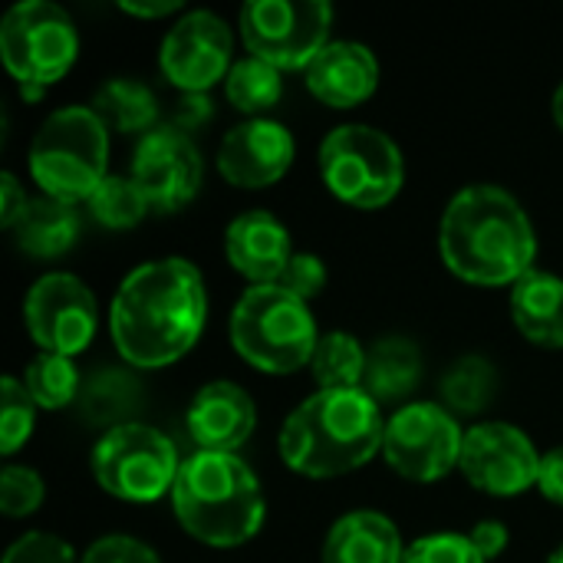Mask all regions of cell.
Segmentation results:
<instances>
[{
	"label": "cell",
	"instance_id": "15",
	"mask_svg": "<svg viewBox=\"0 0 563 563\" xmlns=\"http://www.w3.org/2000/svg\"><path fill=\"white\" fill-rule=\"evenodd\" d=\"M201 175L205 165L191 135L178 132L175 125H158L139 139L132 158V178L139 181L152 211L168 214L195 201L201 188Z\"/></svg>",
	"mask_w": 563,
	"mask_h": 563
},
{
	"label": "cell",
	"instance_id": "4",
	"mask_svg": "<svg viewBox=\"0 0 563 563\" xmlns=\"http://www.w3.org/2000/svg\"><path fill=\"white\" fill-rule=\"evenodd\" d=\"M178 525L211 548H238L264 525V492L254 472L224 452H195L172 488Z\"/></svg>",
	"mask_w": 563,
	"mask_h": 563
},
{
	"label": "cell",
	"instance_id": "7",
	"mask_svg": "<svg viewBox=\"0 0 563 563\" xmlns=\"http://www.w3.org/2000/svg\"><path fill=\"white\" fill-rule=\"evenodd\" d=\"M320 175L327 188L363 211L389 205L406 178L399 145L373 125H340L320 145Z\"/></svg>",
	"mask_w": 563,
	"mask_h": 563
},
{
	"label": "cell",
	"instance_id": "34",
	"mask_svg": "<svg viewBox=\"0 0 563 563\" xmlns=\"http://www.w3.org/2000/svg\"><path fill=\"white\" fill-rule=\"evenodd\" d=\"M277 287L290 290L294 297H300L303 303L320 297L327 287V267L317 254H294L290 264L284 267V274L277 277Z\"/></svg>",
	"mask_w": 563,
	"mask_h": 563
},
{
	"label": "cell",
	"instance_id": "33",
	"mask_svg": "<svg viewBox=\"0 0 563 563\" xmlns=\"http://www.w3.org/2000/svg\"><path fill=\"white\" fill-rule=\"evenodd\" d=\"M402 563H488L465 534H429L416 541Z\"/></svg>",
	"mask_w": 563,
	"mask_h": 563
},
{
	"label": "cell",
	"instance_id": "31",
	"mask_svg": "<svg viewBox=\"0 0 563 563\" xmlns=\"http://www.w3.org/2000/svg\"><path fill=\"white\" fill-rule=\"evenodd\" d=\"M3 409H0V452L13 455L33 432L36 402L30 399L26 386L13 376L3 379Z\"/></svg>",
	"mask_w": 563,
	"mask_h": 563
},
{
	"label": "cell",
	"instance_id": "38",
	"mask_svg": "<svg viewBox=\"0 0 563 563\" xmlns=\"http://www.w3.org/2000/svg\"><path fill=\"white\" fill-rule=\"evenodd\" d=\"M26 191L20 188V181L10 175V172H3L0 175V224L7 228V231H13L16 228V221L23 218V211H26Z\"/></svg>",
	"mask_w": 563,
	"mask_h": 563
},
{
	"label": "cell",
	"instance_id": "11",
	"mask_svg": "<svg viewBox=\"0 0 563 563\" xmlns=\"http://www.w3.org/2000/svg\"><path fill=\"white\" fill-rule=\"evenodd\" d=\"M465 432L459 429L455 416L435 402H409L396 409L386 422L383 455L396 475L406 482H439L445 478L462 459Z\"/></svg>",
	"mask_w": 563,
	"mask_h": 563
},
{
	"label": "cell",
	"instance_id": "42",
	"mask_svg": "<svg viewBox=\"0 0 563 563\" xmlns=\"http://www.w3.org/2000/svg\"><path fill=\"white\" fill-rule=\"evenodd\" d=\"M551 109H554V122L563 129V82L558 86V92H554V106Z\"/></svg>",
	"mask_w": 563,
	"mask_h": 563
},
{
	"label": "cell",
	"instance_id": "17",
	"mask_svg": "<svg viewBox=\"0 0 563 563\" xmlns=\"http://www.w3.org/2000/svg\"><path fill=\"white\" fill-rule=\"evenodd\" d=\"M307 89L330 109H353L379 86V63L369 46L353 40L327 43L303 69Z\"/></svg>",
	"mask_w": 563,
	"mask_h": 563
},
{
	"label": "cell",
	"instance_id": "1",
	"mask_svg": "<svg viewBox=\"0 0 563 563\" xmlns=\"http://www.w3.org/2000/svg\"><path fill=\"white\" fill-rule=\"evenodd\" d=\"M208 294L198 267L185 257H162L135 267L115 290L109 330L119 356L135 369H158L181 360L201 336Z\"/></svg>",
	"mask_w": 563,
	"mask_h": 563
},
{
	"label": "cell",
	"instance_id": "23",
	"mask_svg": "<svg viewBox=\"0 0 563 563\" xmlns=\"http://www.w3.org/2000/svg\"><path fill=\"white\" fill-rule=\"evenodd\" d=\"M79 211L56 198H33L13 228V241L30 257H59L79 241Z\"/></svg>",
	"mask_w": 563,
	"mask_h": 563
},
{
	"label": "cell",
	"instance_id": "32",
	"mask_svg": "<svg viewBox=\"0 0 563 563\" xmlns=\"http://www.w3.org/2000/svg\"><path fill=\"white\" fill-rule=\"evenodd\" d=\"M43 501V482L33 468L7 465L0 475V511L7 518H26Z\"/></svg>",
	"mask_w": 563,
	"mask_h": 563
},
{
	"label": "cell",
	"instance_id": "44",
	"mask_svg": "<svg viewBox=\"0 0 563 563\" xmlns=\"http://www.w3.org/2000/svg\"><path fill=\"white\" fill-rule=\"evenodd\" d=\"M548 563H563V544L558 548V551H554V554H551V561Z\"/></svg>",
	"mask_w": 563,
	"mask_h": 563
},
{
	"label": "cell",
	"instance_id": "18",
	"mask_svg": "<svg viewBox=\"0 0 563 563\" xmlns=\"http://www.w3.org/2000/svg\"><path fill=\"white\" fill-rule=\"evenodd\" d=\"M254 422L257 412L251 396L224 379L201 386L188 406V432L201 452L234 455V449H241L251 439Z\"/></svg>",
	"mask_w": 563,
	"mask_h": 563
},
{
	"label": "cell",
	"instance_id": "8",
	"mask_svg": "<svg viewBox=\"0 0 563 563\" xmlns=\"http://www.w3.org/2000/svg\"><path fill=\"white\" fill-rule=\"evenodd\" d=\"M0 56L20 86H53L79 56V33L69 13L49 0H20L3 13Z\"/></svg>",
	"mask_w": 563,
	"mask_h": 563
},
{
	"label": "cell",
	"instance_id": "37",
	"mask_svg": "<svg viewBox=\"0 0 563 563\" xmlns=\"http://www.w3.org/2000/svg\"><path fill=\"white\" fill-rule=\"evenodd\" d=\"M214 115V102L208 92H181V99L175 102V115H172V125L185 135L205 129Z\"/></svg>",
	"mask_w": 563,
	"mask_h": 563
},
{
	"label": "cell",
	"instance_id": "39",
	"mask_svg": "<svg viewBox=\"0 0 563 563\" xmlns=\"http://www.w3.org/2000/svg\"><path fill=\"white\" fill-rule=\"evenodd\" d=\"M538 488L548 501L561 505L563 508V445L561 449H551L544 459H541V475H538Z\"/></svg>",
	"mask_w": 563,
	"mask_h": 563
},
{
	"label": "cell",
	"instance_id": "27",
	"mask_svg": "<svg viewBox=\"0 0 563 563\" xmlns=\"http://www.w3.org/2000/svg\"><path fill=\"white\" fill-rule=\"evenodd\" d=\"M498 393V369L485 356H462L442 376V402L459 416H478Z\"/></svg>",
	"mask_w": 563,
	"mask_h": 563
},
{
	"label": "cell",
	"instance_id": "35",
	"mask_svg": "<svg viewBox=\"0 0 563 563\" xmlns=\"http://www.w3.org/2000/svg\"><path fill=\"white\" fill-rule=\"evenodd\" d=\"M3 563H76V554L66 541H59L56 534H23L10 551Z\"/></svg>",
	"mask_w": 563,
	"mask_h": 563
},
{
	"label": "cell",
	"instance_id": "12",
	"mask_svg": "<svg viewBox=\"0 0 563 563\" xmlns=\"http://www.w3.org/2000/svg\"><path fill=\"white\" fill-rule=\"evenodd\" d=\"M96 317L99 313H96L92 290L73 274L40 277L23 300V320L33 343L43 353H56L69 360L92 343Z\"/></svg>",
	"mask_w": 563,
	"mask_h": 563
},
{
	"label": "cell",
	"instance_id": "29",
	"mask_svg": "<svg viewBox=\"0 0 563 563\" xmlns=\"http://www.w3.org/2000/svg\"><path fill=\"white\" fill-rule=\"evenodd\" d=\"M23 386L30 393V399L40 409H66L79 399L82 379L79 369L73 366L69 356H56V353H40L23 376Z\"/></svg>",
	"mask_w": 563,
	"mask_h": 563
},
{
	"label": "cell",
	"instance_id": "20",
	"mask_svg": "<svg viewBox=\"0 0 563 563\" xmlns=\"http://www.w3.org/2000/svg\"><path fill=\"white\" fill-rule=\"evenodd\" d=\"M402 538L379 511H353L340 518L323 544V563H402Z\"/></svg>",
	"mask_w": 563,
	"mask_h": 563
},
{
	"label": "cell",
	"instance_id": "25",
	"mask_svg": "<svg viewBox=\"0 0 563 563\" xmlns=\"http://www.w3.org/2000/svg\"><path fill=\"white\" fill-rule=\"evenodd\" d=\"M92 109L109 129L125 132V135H132V132L148 135L152 129H158L155 125L158 122V99L139 79H125V76L109 79L106 86L96 89Z\"/></svg>",
	"mask_w": 563,
	"mask_h": 563
},
{
	"label": "cell",
	"instance_id": "13",
	"mask_svg": "<svg viewBox=\"0 0 563 563\" xmlns=\"http://www.w3.org/2000/svg\"><path fill=\"white\" fill-rule=\"evenodd\" d=\"M234 36L231 26L211 10H188L162 40V73L181 92H208L231 73Z\"/></svg>",
	"mask_w": 563,
	"mask_h": 563
},
{
	"label": "cell",
	"instance_id": "36",
	"mask_svg": "<svg viewBox=\"0 0 563 563\" xmlns=\"http://www.w3.org/2000/svg\"><path fill=\"white\" fill-rule=\"evenodd\" d=\"M82 563H162L158 554L135 541V538H125V534H112V538H102L96 541L86 554H82Z\"/></svg>",
	"mask_w": 563,
	"mask_h": 563
},
{
	"label": "cell",
	"instance_id": "24",
	"mask_svg": "<svg viewBox=\"0 0 563 563\" xmlns=\"http://www.w3.org/2000/svg\"><path fill=\"white\" fill-rule=\"evenodd\" d=\"M76 406L89 426H102L106 432H112L119 426L135 422L132 416L142 406V386L129 369L106 366L82 383Z\"/></svg>",
	"mask_w": 563,
	"mask_h": 563
},
{
	"label": "cell",
	"instance_id": "3",
	"mask_svg": "<svg viewBox=\"0 0 563 563\" xmlns=\"http://www.w3.org/2000/svg\"><path fill=\"white\" fill-rule=\"evenodd\" d=\"M386 419L366 389H320L280 429V459L303 478H340L383 452Z\"/></svg>",
	"mask_w": 563,
	"mask_h": 563
},
{
	"label": "cell",
	"instance_id": "5",
	"mask_svg": "<svg viewBox=\"0 0 563 563\" xmlns=\"http://www.w3.org/2000/svg\"><path fill=\"white\" fill-rule=\"evenodd\" d=\"M109 125L92 106H66L43 119L30 145V175L46 198L76 205L109 178Z\"/></svg>",
	"mask_w": 563,
	"mask_h": 563
},
{
	"label": "cell",
	"instance_id": "21",
	"mask_svg": "<svg viewBox=\"0 0 563 563\" xmlns=\"http://www.w3.org/2000/svg\"><path fill=\"white\" fill-rule=\"evenodd\" d=\"M511 317L518 330L548 350H563V280L548 271H531L511 290Z\"/></svg>",
	"mask_w": 563,
	"mask_h": 563
},
{
	"label": "cell",
	"instance_id": "26",
	"mask_svg": "<svg viewBox=\"0 0 563 563\" xmlns=\"http://www.w3.org/2000/svg\"><path fill=\"white\" fill-rule=\"evenodd\" d=\"M366 350L353 333H327L320 336L310 369L320 389H363L366 376Z\"/></svg>",
	"mask_w": 563,
	"mask_h": 563
},
{
	"label": "cell",
	"instance_id": "41",
	"mask_svg": "<svg viewBox=\"0 0 563 563\" xmlns=\"http://www.w3.org/2000/svg\"><path fill=\"white\" fill-rule=\"evenodd\" d=\"M119 10H125L129 16H142V20H158V16L178 13L181 3L178 0H122Z\"/></svg>",
	"mask_w": 563,
	"mask_h": 563
},
{
	"label": "cell",
	"instance_id": "30",
	"mask_svg": "<svg viewBox=\"0 0 563 563\" xmlns=\"http://www.w3.org/2000/svg\"><path fill=\"white\" fill-rule=\"evenodd\" d=\"M89 211L99 224H106L112 231H125V228H135L152 208H148V198L142 195V188L132 175H109L92 191Z\"/></svg>",
	"mask_w": 563,
	"mask_h": 563
},
{
	"label": "cell",
	"instance_id": "43",
	"mask_svg": "<svg viewBox=\"0 0 563 563\" xmlns=\"http://www.w3.org/2000/svg\"><path fill=\"white\" fill-rule=\"evenodd\" d=\"M20 96H23L26 102H36V99L43 96V89H40V86H20Z\"/></svg>",
	"mask_w": 563,
	"mask_h": 563
},
{
	"label": "cell",
	"instance_id": "6",
	"mask_svg": "<svg viewBox=\"0 0 563 563\" xmlns=\"http://www.w3.org/2000/svg\"><path fill=\"white\" fill-rule=\"evenodd\" d=\"M234 350L261 373L287 376L310 366L320 343L310 307L277 284L244 290L231 313Z\"/></svg>",
	"mask_w": 563,
	"mask_h": 563
},
{
	"label": "cell",
	"instance_id": "16",
	"mask_svg": "<svg viewBox=\"0 0 563 563\" xmlns=\"http://www.w3.org/2000/svg\"><path fill=\"white\" fill-rule=\"evenodd\" d=\"M294 165V135L274 119H247L221 139L218 172L238 188H267Z\"/></svg>",
	"mask_w": 563,
	"mask_h": 563
},
{
	"label": "cell",
	"instance_id": "28",
	"mask_svg": "<svg viewBox=\"0 0 563 563\" xmlns=\"http://www.w3.org/2000/svg\"><path fill=\"white\" fill-rule=\"evenodd\" d=\"M224 89H228V99L234 109L247 112V115H257L274 109L284 96V79H280V69L257 59V56H244L231 66L228 79H224Z\"/></svg>",
	"mask_w": 563,
	"mask_h": 563
},
{
	"label": "cell",
	"instance_id": "19",
	"mask_svg": "<svg viewBox=\"0 0 563 563\" xmlns=\"http://www.w3.org/2000/svg\"><path fill=\"white\" fill-rule=\"evenodd\" d=\"M224 254L238 274L261 284H277L290 264V231L271 211H244L224 231Z\"/></svg>",
	"mask_w": 563,
	"mask_h": 563
},
{
	"label": "cell",
	"instance_id": "14",
	"mask_svg": "<svg viewBox=\"0 0 563 563\" xmlns=\"http://www.w3.org/2000/svg\"><path fill=\"white\" fill-rule=\"evenodd\" d=\"M459 468L475 488L508 498L538 485L541 455L521 429L508 422H485L465 432Z\"/></svg>",
	"mask_w": 563,
	"mask_h": 563
},
{
	"label": "cell",
	"instance_id": "22",
	"mask_svg": "<svg viewBox=\"0 0 563 563\" xmlns=\"http://www.w3.org/2000/svg\"><path fill=\"white\" fill-rule=\"evenodd\" d=\"M422 350L406 340V336H386L373 343L366 356V376L363 389L379 402V406H396L409 399L419 383H422Z\"/></svg>",
	"mask_w": 563,
	"mask_h": 563
},
{
	"label": "cell",
	"instance_id": "40",
	"mask_svg": "<svg viewBox=\"0 0 563 563\" xmlns=\"http://www.w3.org/2000/svg\"><path fill=\"white\" fill-rule=\"evenodd\" d=\"M468 538L485 561H495L508 548V528L501 521H482V525H475V531Z\"/></svg>",
	"mask_w": 563,
	"mask_h": 563
},
{
	"label": "cell",
	"instance_id": "10",
	"mask_svg": "<svg viewBox=\"0 0 563 563\" xmlns=\"http://www.w3.org/2000/svg\"><path fill=\"white\" fill-rule=\"evenodd\" d=\"M327 0H251L241 7V36L251 56L277 69H307L330 43Z\"/></svg>",
	"mask_w": 563,
	"mask_h": 563
},
{
	"label": "cell",
	"instance_id": "2",
	"mask_svg": "<svg viewBox=\"0 0 563 563\" xmlns=\"http://www.w3.org/2000/svg\"><path fill=\"white\" fill-rule=\"evenodd\" d=\"M439 251L452 274L468 284L501 287L528 277L538 257L534 224L525 208L495 185L462 188L439 228Z\"/></svg>",
	"mask_w": 563,
	"mask_h": 563
},
{
	"label": "cell",
	"instance_id": "9",
	"mask_svg": "<svg viewBox=\"0 0 563 563\" xmlns=\"http://www.w3.org/2000/svg\"><path fill=\"white\" fill-rule=\"evenodd\" d=\"M181 459L175 442L142 422L102 432L92 452V475L102 492L119 501L148 505L175 488Z\"/></svg>",
	"mask_w": 563,
	"mask_h": 563
}]
</instances>
